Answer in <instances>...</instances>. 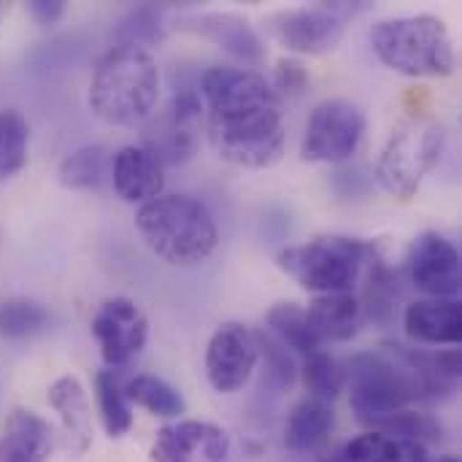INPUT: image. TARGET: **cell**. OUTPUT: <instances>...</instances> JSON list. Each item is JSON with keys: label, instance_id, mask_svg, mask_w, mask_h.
I'll return each instance as SVG.
<instances>
[{"label": "cell", "instance_id": "obj_17", "mask_svg": "<svg viewBox=\"0 0 462 462\" xmlns=\"http://www.w3.org/2000/svg\"><path fill=\"white\" fill-rule=\"evenodd\" d=\"M403 328L409 338L433 346H457L462 338L460 303L452 298L417 300L403 314Z\"/></svg>", "mask_w": 462, "mask_h": 462}, {"label": "cell", "instance_id": "obj_23", "mask_svg": "<svg viewBox=\"0 0 462 462\" xmlns=\"http://www.w3.org/2000/svg\"><path fill=\"white\" fill-rule=\"evenodd\" d=\"M125 395L130 401V406H138L143 411H149L152 417H162V420H176L187 411V403L181 398V393L168 384L165 379L154 376V374H138L125 384Z\"/></svg>", "mask_w": 462, "mask_h": 462}, {"label": "cell", "instance_id": "obj_21", "mask_svg": "<svg viewBox=\"0 0 462 462\" xmlns=\"http://www.w3.org/2000/svg\"><path fill=\"white\" fill-rule=\"evenodd\" d=\"M333 430V409L325 401L309 398L298 403L284 425V444L292 452L317 449Z\"/></svg>", "mask_w": 462, "mask_h": 462}, {"label": "cell", "instance_id": "obj_28", "mask_svg": "<svg viewBox=\"0 0 462 462\" xmlns=\"http://www.w3.org/2000/svg\"><path fill=\"white\" fill-rule=\"evenodd\" d=\"M30 125L14 108H0V181L16 176L27 162Z\"/></svg>", "mask_w": 462, "mask_h": 462}, {"label": "cell", "instance_id": "obj_35", "mask_svg": "<svg viewBox=\"0 0 462 462\" xmlns=\"http://www.w3.org/2000/svg\"><path fill=\"white\" fill-rule=\"evenodd\" d=\"M401 449H403V462H433V460H428V455H425V447H422V444L401 441ZM436 462H460V460H455V457H441V460H436Z\"/></svg>", "mask_w": 462, "mask_h": 462}, {"label": "cell", "instance_id": "obj_25", "mask_svg": "<svg viewBox=\"0 0 462 462\" xmlns=\"http://www.w3.org/2000/svg\"><path fill=\"white\" fill-rule=\"evenodd\" d=\"M265 325H268V336L276 338L284 349L300 352L306 357L322 349V344L314 338V333L309 328L306 309H300L298 303H276L268 311Z\"/></svg>", "mask_w": 462, "mask_h": 462}, {"label": "cell", "instance_id": "obj_13", "mask_svg": "<svg viewBox=\"0 0 462 462\" xmlns=\"http://www.w3.org/2000/svg\"><path fill=\"white\" fill-rule=\"evenodd\" d=\"M230 455V436L211 422L184 420L157 433L152 444V462H225Z\"/></svg>", "mask_w": 462, "mask_h": 462}, {"label": "cell", "instance_id": "obj_18", "mask_svg": "<svg viewBox=\"0 0 462 462\" xmlns=\"http://www.w3.org/2000/svg\"><path fill=\"white\" fill-rule=\"evenodd\" d=\"M54 430L30 409H14L0 433V462H49Z\"/></svg>", "mask_w": 462, "mask_h": 462}, {"label": "cell", "instance_id": "obj_16", "mask_svg": "<svg viewBox=\"0 0 462 462\" xmlns=\"http://www.w3.org/2000/svg\"><path fill=\"white\" fill-rule=\"evenodd\" d=\"M393 352L409 368L417 384L420 401H439L457 390L460 384V352L457 349L422 352V349H406V346L393 344Z\"/></svg>", "mask_w": 462, "mask_h": 462}, {"label": "cell", "instance_id": "obj_20", "mask_svg": "<svg viewBox=\"0 0 462 462\" xmlns=\"http://www.w3.org/2000/svg\"><path fill=\"white\" fill-rule=\"evenodd\" d=\"M187 27L200 32L203 38L214 41L217 46L227 49L230 54L246 60V62H257L263 57V41L260 35L252 30V24L236 14H200V16H189Z\"/></svg>", "mask_w": 462, "mask_h": 462}, {"label": "cell", "instance_id": "obj_26", "mask_svg": "<svg viewBox=\"0 0 462 462\" xmlns=\"http://www.w3.org/2000/svg\"><path fill=\"white\" fill-rule=\"evenodd\" d=\"M95 395H97V411L103 420V428L108 439H122L133 428V406L125 395V384L116 371L106 368L95 376Z\"/></svg>", "mask_w": 462, "mask_h": 462}, {"label": "cell", "instance_id": "obj_3", "mask_svg": "<svg viewBox=\"0 0 462 462\" xmlns=\"http://www.w3.org/2000/svg\"><path fill=\"white\" fill-rule=\"evenodd\" d=\"M143 244L168 265H198L208 260L219 244L211 211L189 195H160L135 214Z\"/></svg>", "mask_w": 462, "mask_h": 462}, {"label": "cell", "instance_id": "obj_5", "mask_svg": "<svg viewBox=\"0 0 462 462\" xmlns=\"http://www.w3.org/2000/svg\"><path fill=\"white\" fill-rule=\"evenodd\" d=\"M376 252L371 244L346 236H319L314 241L287 246L276 254V265L303 290L317 295L352 292Z\"/></svg>", "mask_w": 462, "mask_h": 462}, {"label": "cell", "instance_id": "obj_19", "mask_svg": "<svg viewBox=\"0 0 462 462\" xmlns=\"http://www.w3.org/2000/svg\"><path fill=\"white\" fill-rule=\"evenodd\" d=\"M306 319L319 344H341L357 336L365 314L360 298H355L352 292H336L317 295L306 309Z\"/></svg>", "mask_w": 462, "mask_h": 462}, {"label": "cell", "instance_id": "obj_8", "mask_svg": "<svg viewBox=\"0 0 462 462\" xmlns=\"http://www.w3.org/2000/svg\"><path fill=\"white\" fill-rule=\"evenodd\" d=\"M355 5L317 3L303 8H284L265 19V30L295 54H328L333 51L346 30V16Z\"/></svg>", "mask_w": 462, "mask_h": 462}, {"label": "cell", "instance_id": "obj_4", "mask_svg": "<svg viewBox=\"0 0 462 462\" xmlns=\"http://www.w3.org/2000/svg\"><path fill=\"white\" fill-rule=\"evenodd\" d=\"M376 57L395 73L439 79L455 70V43L444 19L433 14L382 19L371 30Z\"/></svg>", "mask_w": 462, "mask_h": 462}, {"label": "cell", "instance_id": "obj_30", "mask_svg": "<svg viewBox=\"0 0 462 462\" xmlns=\"http://www.w3.org/2000/svg\"><path fill=\"white\" fill-rule=\"evenodd\" d=\"M303 384L317 401H336L346 387V365L330 357L328 352H314L303 363Z\"/></svg>", "mask_w": 462, "mask_h": 462}, {"label": "cell", "instance_id": "obj_11", "mask_svg": "<svg viewBox=\"0 0 462 462\" xmlns=\"http://www.w3.org/2000/svg\"><path fill=\"white\" fill-rule=\"evenodd\" d=\"M89 330L100 346L103 363L111 371L127 365L146 346V338H149V322L143 311L127 298L106 300L92 317Z\"/></svg>", "mask_w": 462, "mask_h": 462}, {"label": "cell", "instance_id": "obj_33", "mask_svg": "<svg viewBox=\"0 0 462 462\" xmlns=\"http://www.w3.org/2000/svg\"><path fill=\"white\" fill-rule=\"evenodd\" d=\"M309 84V73L298 60H279L276 65V87L284 95H300Z\"/></svg>", "mask_w": 462, "mask_h": 462}, {"label": "cell", "instance_id": "obj_6", "mask_svg": "<svg viewBox=\"0 0 462 462\" xmlns=\"http://www.w3.org/2000/svg\"><path fill=\"white\" fill-rule=\"evenodd\" d=\"M349 406L363 425L379 430L395 414L411 409L420 401L417 384L393 346L382 352H363L346 363Z\"/></svg>", "mask_w": 462, "mask_h": 462}, {"label": "cell", "instance_id": "obj_1", "mask_svg": "<svg viewBox=\"0 0 462 462\" xmlns=\"http://www.w3.org/2000/svg\"><path fill=\"white\" fill-rule=\"evenodd\" d=\"M206 130L214 152L241 168L263 171L284 157L287 130L276 89L249 68L214 65L200 76Z\"/></svg>", "mask_w": 462, "mask_h": 462}, {"label": "cell", "instance_id": "obj_27", "mask_svg": "<svg viewBox=\"0 0 462 462\" xmlns=\"http://www.w3.org/2000/svg\"><path fill=\"white\" fill-rule=\"evenodd\" d=\"M49 328V311L32 298H8L0 303V338L24 341Z\"/></svg>", "mask_w": 462, "mask_h": 462}, {"label": "cell", "instance_id": "obj_9", "mask_svg": "<svg viewBox=\"0 0 462 462\" xmlns=\"http://www.w3.org/2000/svg\"><path fill=\"white\" fill-rule=\"evenodd\" d=\"M365 135V114L341 97L322 100L309 122L300 154L309 162H344L349 160Z\"/></svg>", "mask_w": 462, "mask_h": 462}, {"label": "cell", "instance_id": "obj_2", "mask_svg": "<svg viewBox=\"0 0 462 462\" xmlns=\"http://www.w3.org/2000/svg\"><path fill=\"white\" fill-rule=\"evenodd\" d=\"M160 100V68L141 43H114L95 65L89 108L114 127H141L154 116Z\"/></svg>", "mask_w": 462, "mask_h": 462}, {"label": "cell", "instance_id": "obj_15", "mask_svg": "<svg viewBox=\"0 0 462 462\" xmlns=\"http://www.w3.org/2000/svg\"><path fill=\"white\" fill-rule=\"evenodd\" d=\"M46 401L60 417L65 433V449L70 457H81L92 447V406L84 393V384L65 374L54 379L46 390Z\"/></svg>", "mask_w": 462, "mask_h": 462}, {"label": "cell", "instance_id": "obj_12", "mask_svg": "<svg viewBox=\"0 0 462 462\" xmlns=\"http://www.w3.org/2000/svg\"><path fill=\"white\" fill-rule=\"evenodd\" d=\"M411 284L430 298H457L460 292V252L441 233H422L409 246L406 257Z\"/></svg>", "mask_w": 462, "mask_h": 462}, {"label": "cell", "instance_id": "obj_31", "mask_svg": "<svg viewBox=\"0 0 462 462\" xmlns=\"http://www.w3.org/2000/svg\"><path fill=\"white\" fill-rule=\"evenodd\" d=\"M371 273H368V287H365V300H360L363 306V314H368L371 319L376 322H384L393 317V309H395V298H398V276L382 265V260L376 257L371 265Z\"/></svg>", "mask_w": 462, "mask_h": 462}, {"label": "cell", "instance_id": "obj_32", "mask_svg": "<svg viewBox=\"0 0 462 462\" xmlns=\"http://www.w3.org/2000/svg\"><path fill=\"white\" fill-rule=\"evenodd\" d=\"M257 338V349H260V357L265 360V379L271 387H276L279 393H287L292 384H295V363L292 357L287 355V349L271 338L268 333H254Z\"/></svg>", "mask_w": 462, "mask_h": 462}, {"label": "cell", "instance_id": "obj_14", "mask_svg": "<svg viewBox=\"0 0 462 462\" xmlns=\"http://www.w3.org/2000/svg\"><path fill=\"white\" fill-rule=\"evenodd\" d=\"M111 181L122 200L149 203L165 189V165L143 143L122 146L111 160Z\"/></svg>", "mask_w": 462, "mask_h": 462}, {"label": "cell", "instance_id": "obj_10", "mask_svg": "<svg viewBox=\"0 0 462 462\" xmlns=\"http://www.w3.org/2000/svg\"><path fill=\"white\" fill-rule=\"evenodd\" d=\"M260 363L257 338L238 322H225L214 330L206 346V376L208 384L222 393L233 395L244 390Z\"/></svg>", "mask_w": 462, "mask_h": 462}, {"label": "cell", "instance_id": "obj_7", "mask_svg": "<svg viewBox=\"0 0 462 462\" xmlns=\"http://www.w3.org/2000/svg\"><path fill=\"white\" fill-rule=\"evenodd\" d=\"M447 146V133L439 122L409 119L398 125L379 154L376 162V181L387 195L395 200H411L425 176L439 165Z\"/></svg>", "mask_w": 462, "mask_h": 462}, {"label": "cell", "instance_id": "obj_34", "mask_svg": "<svg viewBox=\"0 0 462 462\" xmlns=\"http://www.w3.org/2000/svg\"><path fill=\"white\" fill-rule=\"evenodd\" d=\"M30 14L38 24L43 27H51L62 19L65 14V3L62 0H32L30 3Z\"/></svg>", "mask_w": 462, "mask_h": 462}, {"label": "cell", "instance_id": "obj_24", "mask_svg": "<svg viewBox=\"0 0 462 462\" xmlns=\"http://www.w3.org/2000/svg\"><path fill=\"white\" fill-rule=\"evenodd\" d=\"M111 160L114 154L106 146H81L60 162L57 179L68 189H95L111 179Z\"/></svg>", "mask_w": 462, "mask_h": 462}, {"label": "cell", "instance_id": "obj_29", "mask_svg": "<svg viewBox=\"0 0 462 462\" xmlns=\"http://www.w3.org/2000/svg\"><path fill=\"white\" fill-rule=\"evenodd\" d=\"M322 462H403V449H401V441L384 433L368 430L336 447L330 455L322 457Z\"/></svg>", "mask_w": 462, "mask_h": 462}, {"label": "cell", "instance_id": "obj_22", "mask_svg": "<svg viewBox=\"0 0 462 462\" xmlns=\"http://www.w3.org/2000/svg\"><path fill=\"white\" fill-rule=\"evenodd\" d=\"M143 146L152 149L162 165L165 162H184L192 157V152L198 146V125L179 122L168 111H162L152 122L149 133L143 135Z\"/></svg>", "mask_w": 462, "mask_h": 462}]
</instances>
